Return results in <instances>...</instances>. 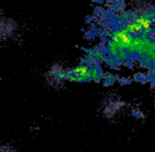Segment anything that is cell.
Wrapping results in <instances>:
<instances>
[{
  "label": "cell",
  "mask_w": 155,
  "mask_h": 152,
  "mask_svg": "<svg viewBox=\"0 0 155 152\" xmlns=\"http://www.w3.org/2000/svg\"><path fill=\"white\" fill-rule=\"evenodd\" d=\"M0 152H17V151L14 148H12L11 146L3 145V146H0Z\"/></svg>",
  "instance_id": "obj_1"
}]
</instances>
